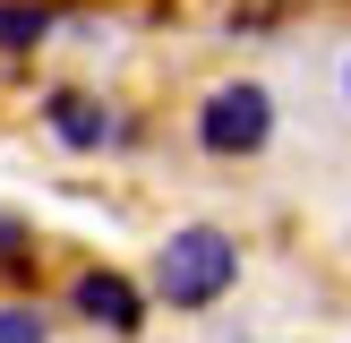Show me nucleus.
<instances>
[{"mask_svg": "<svg viewBox=\"0 0 351 343\" xmlns=\"http://www.w3.org/2000/svg\"><path fill=\"white\" fill-rule=\"evenodd\" d=\"M137 274H146L154 309H171V318H215L240 292V274H249V240H240L232 223H215V215H189V223H171L146 249Z\"/></svg>", "mask_w": 351, "mask_h": 343, "instance_id": "nucleus-1", "label": "nucleus"}, {"mask_svg": "<svg viewBox=\"0 0 351 343\" xmlns=\"http://www.w3.org/2000/svg\"><path fill=\"white\" fill-rule=\"evenodd\" d=\"M180 137L197 163H266L274 137H283V95H274L257 69H223V78H206L197 95H189L180 112Z\"/></svg>", "mask_w": 351, "mask_h": 343, "instance_id": "nucleus-2", "label": "nucleus"}, {"mask_svg": "<svg viewBox=\"0 0 351 343\" xmlns=\"http://www.w3.org/2000/svg\"><path fill=\"white\" fill-rule=\"evenodd\" d=\"M34 129H43L51 154H69V163H103V154H137L146 146V120H137L129 103H112L95 78H51L43 95H34Z\"/></svg>", "mask_w": 351, "mask_h": 343, "instance_id": "nucleus-3", "label": "nucleus"}, {"mask_svg": "<svg viewBox=\"0 0 351 343\" xmlns=\"http://www.w3.org/2000/svg\"><path fill=\"white\" fill-rule=\"evenodd\" d=\"M51 309H60L69 326H95V335L112 343H146L154 326V300H146V274L137 266H112V257H69V266H51Z\"/></svg>", "mask_w": 351, "mask_h": 343, "instance_id": "nucleus-4", "label": "nucleus"}, {"mask_svg": "<svg viewBox=\"0 0 351 343\" xmlns=\"http://www.w3.org/2000/svg\"><path fill=\"white\" fill-rule=\"evenodd\" d=\"M60 43V0H0V78H26Z\"/></svg>", "mask_w": 351, "mask_h": 343, "instance_id": "nucleus-5", "label": "nucleus"}, {"mask_svg": "<svg viewBox=\"0 0 351 343\" xmlns=\"http://www.w3.org/2000/svg\"><path fill=\"white\" fill-rule=\"evenodd\" d=\"M51 283V240L34 215L0 206V292H43Z\"/></svg>", "mask_w": 351, "mask_h": 343, "instance_id": "nucleus-6", "label": "nucleus"}, {"mask_svg": "<svg viewBox=\"0 0 351 343\" xmlns=\"http://www.w3.org/2000/svg\"><path fill=\"white\" fill-rule=\"evenodd\" d=\"M0 343H60V309L43 292H0Z\"/></svg>", "mask_w": 351, "mask_h": 343, "instance_id": "nucleus-7", "label": "nucleus"}, {"mask_svg": "<svg viewBox=\"0 0 351 343\" xmlns=\"http://www.w3.org/2000/svg\"><path fill=\"white\" fill-rule=\"evenodd\" d=\"M283 9H291V0H232L223 26H232V34H274V26H283Z\"/></svg>", "mask_w": 351, "mask_h": 343, "instance_id": "nucleus-8", "label": "nucleus"}, {"mask_svg": "<svg viewBox=\"0 0 351 343\" xmlns=\"http://www.w3.org/2000/svg\"><path fill=\"white\" fill-rule=\"evenodd\" d=\"M335 86H343V103H351V51H343V69H335Z\"/></svg>", "mask_w": 351, "mask_h": 343, "instance_id": "nucleus-9", "label": "nucleus"}, {"mask_svg": "<svg viewBox=\"0 0 351 343\" xmlns=\"http://www.w3.org/2000/svg\"><path fill=\"white\" fill-rule=\"evenodd\" d=\"M291 9H300V0H291ZM308 9H351V0H308Z\"/></svg>", "mask_w": 351, "mask_h": 343, "instance_id": "nucleus-10", "label": "nucleus"}]
</instances>
